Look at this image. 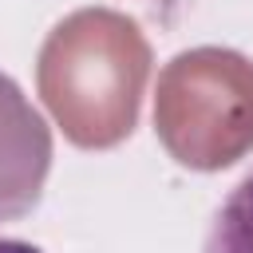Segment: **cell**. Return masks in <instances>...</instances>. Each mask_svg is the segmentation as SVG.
Returning <instances> with one entry per match:
<instances>
[{"mask_svg": "<svg viewBox=\"0 0 253 253\" xmlns=\"http://www.w3.org/2000/svg\"><path fill=\"white\" fill-rule=\"evenodd\" d=\"M146 79L150 43L130 16L111 8H79L59 20L36 63L40 99L83 150L119 146L134 130Z\"/></svg>", "mask_w": 253, "mask_h": 253, "instance_id": "cell-1", "label": "cell"}, {"mask_svg": "<svg viewBox=\"0 0 253 253\" xmlns=\"http://www.w3.org/2000/svg\"><path fill=\"white\" fill-rule=\"evenodd\" d=\"M158 142L190 170H225L253 150V59L190 47L158 71Z\"/></svg>", "mask_w": 253, "mask_h": 253, "instance_id": "cell-2", "label": "cell"}, {"mask_svg": "<svg viewBox=\"0 0 253 253\" xmlns=\"http://www.w3.org/2000/svg\"><path fill=\"white\" fill-rule=\"evenodd\" d=\"M51 170V130L16 79L0 75V221L28 213Z\"/></svg>", "mask_w": 253, "mask_h": 253, "instance_id": "cell-3", "label": "cell"}, {"mask_svg": "<svg viewBox=\"0 0 253 253\" xmlns=\"http://www.w3.org/2000/svg\"><path fill=\"white\" fill-rule=\"evenodd\" d=\"M206 253H253V174H245L221 202L210 225Z\"/></svg>", "mask_w": 253, "mask_h": 253, "instance_id": "cell-4", "label": "cell"}, {"mask_svg": "<svg viewBox=\"0 0 253 253\" xmlns=\"http://www.w3.org/2000/svg\"><path fill=\"white\" fill-rule=\"evenodd\" d=\"M0 253H43V249H36V245H28V241H12V237H0Z\"/></svg>", "mask_w": 253, "mask_h": 253, "instance_id": "cell-5", "label": "cell"}]
</instances>
